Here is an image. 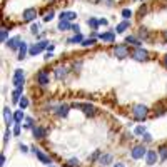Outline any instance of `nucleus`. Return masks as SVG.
<instances>
[{"label":"nucleus","mask_w":167,"mask_h":167,"mask_svg":"<svg viewBox=\"0 0 167 167\" xmlns=\"http://www.w3.org/2000/svg\"><path fill=\"white\" fill-rule=\"evenodd\" d=\"M74 19H77V14H75V12H62V14H60V20L70 22V20H74Z\"/></svg>","instance_id":"nucleus-12"},{"label":"nucleus","mask_w":167,"mask_h":167,"mask_svg":"<svg viewBox=\"0 0 167 167\" xmlns=\"http://www.w3.org/2000/svg\"><path fill=\"white\" fill-rule=\"evenodd\" d=\"M20 37H12V39H9L7 40V45L10 49H17V47H20Z\"/></svg>","instance_id":"nucleus-11"},{"label":"nucleus","mask_w":167,"mask_h":167,"mask_svg":"<svg viewBox=\"0 0 167 167\" xmlns=\"http://www.w3.org/2000/svg\"><path fill=\"white\" fill-rule=\"evenodd\" d=\"M132 55H134V59H136V60H146L149 54H147L144 49L139 47V49H136V50H134V54H132Z\"/></svg>","instance_id":"nucleus-5"},{"label":"nucleus","mask_w":167,"mask_h":167,"mask_svg":"<svg viewBox=\"0 0 167 167\" xmlns=\"http://www.w3.org/2000/svg\"><path fill=\"white\" fill-rule=\"evenodd\" d=\"M146 159H147V164H149V166L156 164V161H157V152H156V151H147Z\"/></svg>","instance_id":"nucleus-9"},{"label":"nucleus","mask_w":167,"mask_h":167,"mask_svg":"<svg viewBox=\"0 0 167 167\" xmlns=\"http://www.w3.org/2000/svg\"><path fill=\"white\" fill-rule=\"evenodd\" d=\"M35 17H37V10H35V9H27V10L24 12V20H25V22L34 20Z\"/></svg>","instance_id":"nucleus-6"},{"label":"nucleus","mask_w":167,"mask_h":167,"mask_svg":"<svg viewBox=\"0 0 167 167\" xmlns=\"http://www.w3.org/2000/svg\"><path fill=\"white\" fill-rule=\"evenodd\" d=\"M69 44H80V42H84L82 40V35H80V34H77V35L75 37H72V39H69Z\"/></svg>","instance_id":"nucleus-23"},{"label":"nucleus","mask_w":167,"mask_h":167,"mask_svg":"<svg viewBox=\"0 0 167 167\" xmlns=\"http://www.w3.org/2000/svg\"><path fill=\"white\" fill-rule=\"evenodd\" d=\"M72 30L75 32V34H79V30H80V29H79V25H72Z\"/></svg>","instance_id":"nucleus-40"},{"label":"nucleus","mask_w":167,"mask_h":167,"mask_svg":"<svg viewBox=\"0 0 167 167\" xmlns=\"http://www.w3.org/2000/svg\"><path fill=\"white\" fill-rule=\"evenodd\" d=\"M164 62H166V65H167V55H166V60H164Z\"/></svg>","instance_id":"nucleus-43"},{"label":"nucleus","mask_w":167,"mask_h":167,"mask_svg":"<svg viewBox=\"0 0 167 167\" xmlns=\"http://www.w3.org/2000/svg\"><path fill=\"white\" fill-rule=\"evenodd\" d=\"M134 132H136L137 136H144V134H146V129H144L142 125H139V127H136V131Z\"/></svg>","instance_id":"nucleus-29"},{"label":"nucleus","mask_w":167,"mask_h":167,"mask_svg":"<svg viewBox=\"0 0 167 167\" xmlns=\"http://www.w3.org/2000/svg\"><path fill=\"white\" fill-rule=\"evenodd\" d=\"M64 167H79V161L77 159H72V161H69L67 164H64Z\"/></svg>","instance_id":"nucleus-25"},{"label":"nucleus","mask_w":167,"mask_h":167,"mask_svg":"<svg viewBox=\"0 0 167 167\" xmlns=\"http://www.w3.org/2000/svg\"><path fill=\"white\" fill-rule=\"evenodd\" d=\"M47 47H49V42H45V40L39 42V44H35V45L30 49V55H37V54H40L44 49H47Z\"/></svg>","instance_id":"nucleus-2"},{"label":"nucleus","mask_w":167,"mask_h":167,"mask_svg":"<svg viewBox=\"0 0 167 167\" xmlns=\"http://www.w3.org/2000/svg\"><path fill=\"white\" fill-rule=\"evenodd\" d=\"M19 105H20L22 109H25L27 105H29V99H25V97H24V99H20V102H19Z\"/></svg>","instance_id":"nucleus-33"},{"label":"nucleus","mask_w":167,"mask_h":167,"mask_svg":"<svg viewBox=\"0 0 167 167\" xmlns=\"http://www.w3.org/2000/svg\"><path fill=\"white\" fill-rule=\"evenodd\" d=\"M54 19V12H49V14H45V17H44V20L49 22V20H52Z\"/></svg>","instance_id":"nucleus-34"},{"label":"nucleus","mask_w":167,"mask_h":167,"mask_svg":"<svg viewBox=\"0 0 167 167\" xmlns=\"http://www.w3.org/2000/svg\"><path fill=\"white\" fill-rule=\"evenodd\" d=\"M97 25H99V20H95V19H90V20H89V27L97 29Z\"/></svg>","instance_id":"nucleus-32"},{"label":"nucleus","mask_w":167,"mask_h":167,"mask_svg":"<svg viewBox=\"0 0 167 167\" xmlns=\"http://www.w3.org/2000/svg\"><path fill=\"white\" fill-rule=\"evenodd\" d=\"M14 85L15 87H22L24 85V72L20 69H17L15 74H14Z\"/></svg>","instance_id":"nucleus-3"},{"label":"nucleus","mask_w":167,"mask_h":167,"mask_svg":"<svg viewBox=\"0 0 167 167\" xmlns=\"http://www.w3.org/2000/svg\"><path fill=\"white\" fill-rule=\"evenodd\" d=\"M144 141H146V142H151V141H152V137L149 136V134H144Z\"/></svg>","instance_id":"nucleus-38"},{"label":"nucleus","mask_w":167,"mask_h":167,"mask_svg":"<svg viewBox=\"0 0 167 167\" xmlns=\"http://www.w3.org/2000/svg\"><path fill=\"white\" fill-rule=\"evenodd\" d=\"M14 119H15V122L19 124V122H20V120L24 119V112H20V110H19V112H17V114L14 115Z\"/></svg>","instance_id":"nucleus-30"},{"label":"nucleus","mask_w":167,"mask_h":167,"mask_svg":"<svg viewBox=\"0 0 167 167\" xmlns=\"http://www.w3.org/2000/svg\"><path fill=\"white\" fill-rule=\"evenodd\" d=\"M114 167H125V166H124V164H115Z\"/></svg>","instance_id":"nucleus-42"},{"label":"nucleus","mask_w":167,"mask_h":167,"mask_svg":"<svg viewBox=\"0 0 167 167\" xmlns=\"http://www.w3.org/2000/svg\"><path fill=\"white\" fill-rule=\"evenodd\" d=\"M100 39L104 42H114L115 35H114V32H105V34H100Z\"/></svg>","instance_id":"nucleus-14"},{"label":"nucleus","mask_w":167,"mask_h":167,"mask_svg":"<svg viewBox=\"0 0 167 167\" xmlns=\"http://www.w3.org/2000/svg\"><path fill=\"white\" fill-rule=\"evenodd\" d=\"M65 74H67V70H65V69H62V67H57V69H55V77H57V79L65 77Z\"/></svg>","instance_id":"nucleus-22"},{"label":"nucleus","mask_w":167,"mask_h":167,"mask_svg":"<svg viewBox=\"0 0 167 167\" xmlns=\"http://www.w3.org/2000/svg\"><path fill=\"white\" fill-rule=\"evenodd\" d=\"M159 151H161V159L162 161H166L167 159V147H161Z\"/></svg>","instance_id":"nucleus-27"},{"label":"nucleus","mask_w":167,"mask_h":167,"mask_svg":"<svg viewBox=\"0 0 167 167\" xmlns=\"http://www.w3.org/2000/svg\"><path fill=\"white\" fill-rule=\"evenodd\" d=\"M67 29H72L70 24H69L67 20H60V24H59V30H67Z\"/></svg>","instance_id":"nucleus-24"},{"label":"nucleus","mask_w":167,"mask_h":167,"mask_svg":"<svg viewBox=\"0 0 167 167\" xmlns=\"http://www.w3.org/2000/svg\"><path fill=\"white\" fill-rule=\"evenodd\" d=\"M59 115H60V117H65V115L69 114V105H60V107H59V112H57Z\"/></svg>","instance_id":"nucleus-21"},{"label":"nucleus","mask_w":167,"mask_h":167,"mask_svg":"<svg viewBox=\"0 0 167 167\" xmlns=\"http://www.w3.org/2000/svg\"><path fill=\"white\" fill-rule=\"evenodd\" d=\"M75 107H79V109H82L84 112H85V114H94V105H90V104H75Z\"/></svg>","instance_id":"nucleus-10"},{"label":"nucleus","mask_w":167,"mask_h":167,"mask_svg":"<svg viewBox=\"0 0 167 167\" xmlns=\"http://www.w3.org/2000/svg\"><path fill=\"white\" fill-rule=\"evenodd\" d=\"M132 112H134V117H136V119L142 120L147 115V107H146V105H136Z\"/></svg>","instance_id":"nucleus-1"},{"label":"nucleus","mask_w":167,"mask_h":167,"mask_svg":"<svg viewBox=\"0 0 167 167\" xmlns=\"http://www.w3.org/2000/svg\"><path fill=\"white\" fill-rule=\"evenodd\" d=\"M115 55L119 59H124L129 55V50H127V47L125 45H119V47H115Z\"/></svg>","instance_id":"nucleus-8"},{"label":"nucleus","mask_w":167,"mask_h":167,"mask_svg":"<svg viewBox=\"0 0 167 167\" xmlns=\"http://www.w3.org/2000/svg\"><path fill=\"white\" fill-rule=\"evenodd\" d=\"M99 25H107V20H105V19H100V20H99Z\"/></svg>","instance_id":"nucleus-39"},{"label":"nucleus","mask_w":167,"mask_h":167,"mask_svg":"<svg viewBox=\"0 0 167 167\" xmlns=\"http://www.w3.org/2000/svg\"><path fill=\"white\" fill-rule=\"evenodd\" d=\"M122 17H124V19H131V17H132V12L129 10V9H124V10H122Z\"/></svg>","instance_id":"nucleus-31"},{"label":"nucleus","mask_w":167,"mask_h":167,"mask_svg":"<svg viewBox=\"0 0 167 167\" xmlns=\"http://www.w3.org/2000/svg\"><path fill=\"white\" fill-rule=\"evenodd\" d=\"M7 35H9V34H7V29H4V30H2V34H0V39H2V42L7 40Z\"/></svg>","instance_id":"nucleus-35"},{"label":"nucleus","mask_w":167,"mask_h":167,"mask_svg":"<svg viewBox=\"0 0 167 167\" xmlns=\"http://www.w3.org/2000/svg\"><path fill=\"white\" fill-rule=\"evenodd\" d=\"M127 42H129V44H134V45H137V47L141 45V42L137 40L136 37H127Z\"/></svg>","instance_id":"nucleus-26"},{"label":"nucleus","mask_w":167,"mask_h":167,"mask_svg":"<svg viewBox=\"0 0 167 167\" xmlns=\"http://www.w3.org/2000/svg\"><path fill=\"white\" fill-rule=\"evenodd\" d=\"M19 132H20V125H19V124H15V129H14V134H15V136H19Z\"/></svg>","instance_id":"nucleus-36"},{"label":"nucleus","mask_w":167,"mask_h":167,"mask_svg":"<svg viewBox=\"0 0 167 167\" xmlns=\"http://www.w3.org/2000/svg\"><path fill=\"white\" fill-rule=\"evenodd\" d=\"M131 27V24H129V20H124V22H120L119 25H117V34H122V32H125V29H129Z\"/></svg>","instance_id":"nucleus-15"},{"label":"nucleus","mask_w":167,"mask_h":167,"mask_svg":"<svg viewBox=\"0 0 167 167\" xmlns=\"http://www.w3.org/2000/svg\"><path fill=\"white\" fill-rule=\"evenodd\" d=\"M110 162H112V156H109V154L100 156V164H102V166H107V164H110Z\"/></svg>","instance_id":"nucleus-20"},{"label":"nucleus","mask_w":167,"mask_h":167,"mask_svg":"<svg viewBox=\"0 0 167 167\" xmlns=\"http://www.w3.org/2000/svg\"><path fill=\"white\" fill-rule=\"evenodd\" d=\"M94 44H95V39H87V40L82 42L84 47H89V45H94Z\"/></svg>","instance_id":"nucleus-28"},{"label":"nucleus","mask_w":167,"mask_h":167,"mask_svg":"<svg viewBox=\"0 0 167 167\" xmlns=\"http://www.w3.org/2000/svg\"><path fill=\"white\" fill-rule=\"evenodd\" d=\"M34 136H35L37 139H44V137H45V131H44L42 127H34Z\"/></svg>","instance_id":"nucleus-16"},{"label":"nucleus","mask_w":167,"mask_h":167,"mask_svg":"<svg viewBox=\"0 0 167 167\" xmlns=\"http://www.w3.org/2000/svg\"><path fill=\"white\" fill-rule=\"evenodd\" d=\"M166 37H167V32H166Z\"/></svg>","instance_id":"nucleus-44"},{"label":"nucleus","mask_w":167,"mask_h":167,"mask_svg":"<svg viewBox=\"0 0 167 167\" xmlns=\"http://www.w3.org/2000/svg\"><path fill=\"white\" fill-rule=\"evenodd\" d=\"M25 54H27V44H24V42H22L20 44V47H19V59H24L25 57Z\"/></svg>","instance_id":"nucleus-19"},{"label":"nucleus","mask_w":167,"mask_h":167,"mask_svg":"<svg viewBox=\"0 0 167 167\" xmlns=\"http://www.w3.org/2000/svg\"><path fill=\"white\" fill-rule=\"evenodd\" d=\"M32 151L35 152V156L39 157V159H40V161L44 162V164H50V157H47V156H45V154H44V152L40 151V149H37V147H34Z\"/></svg>","instance_id":"nucleus-7"},{"label":"nucleus","mask_w":167,"mask_h":167,"mask_svg":"<svg viewBox=\"0 0 167 167\" xmlns=\"http://www.w3.org/2000/svg\"><path fill=\"white\" fill-rule=\"evenodd\" d=\"M37 82L40 84V85H47L49 84V77H47V74L44 72V70L39 72V75H37Z\"/></svg>","instance_id":"nucleus-13"},{"label":"nucleus","mask_w":167,"mask_h":167,"mask_svg":"<svg viewBox=\"0 0 167 167\" xmlns=\"http://www.w3.org/2000/svg\"><path fill=\"white\" fill-rule=\"evenodd\" d=\"M32 32H34V34L39 32V24H34V25H32Z\"/></svg>","instance_id":"nucleus-37"},{"label":"nucleus","mask_w":167,"mask_h":167,"mask_svg":"<svg viewBox=\"0 0 167 167\" xmlns=\"http://www.w3.org/2000/svg\"><path fill=\"white\" fill-rule=\"evenodd\" d=\"M9 137H10V132H5V137H4V142L9 141Z\"/></svg>","instance_id":"nucleus-41"},{"label":"nucleus","mask_w":167,"mask_h":167,"mask_svg":"<svg viewBox=\"0 0 167 167\" xmlns=\"http://www.w3.org/2000/svg\"><path fill=\"white\" fill-rule=\"evenodd\" d=\"M4 117H5V122H7V125H10V124H12V120H15V119H14V117H12L10 110L7 109V107H5V109H4Z\"/></svg>","instance_id":"nucleus-17"},{"label":"nucleus","mask_w":167,"mask_h":167,"mask_svg":"<svg viewBox=\"0 0 167 167\" xmlns=\"http://www.w3.org/2000/svg\"><path fill=\"white\" fill-rule=\"evenodd\" d=\"M20 94H22V87H17L14 90V94H12V100L14 102H20Z\"/></svg>","instance_id":"nucleus-18"},{"label":"nucleus","mask_w":167,"mask_h":167,"mask_svg":"<svg viewBox=\"0 0 167 167\" xmlns=\"http://www.w3.org/2000/svg\"><path fill=\"white\" fill-rule=\"evenodd\" d=\"M146 154H147V151L144 149V146L134 147V149H132V152H131V156L134 157V159H141V157H144Z\"/></svg>","instance_id":"nucleus-4"}]
</instances>
